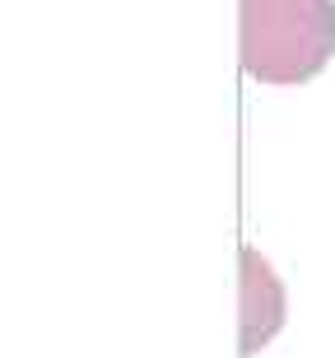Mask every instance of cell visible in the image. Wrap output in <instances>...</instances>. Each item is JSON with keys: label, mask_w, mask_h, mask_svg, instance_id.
Listing matches in <instances>:
<instances>
[{"label": "cell", "mask_w": 335, "mask_h": 358, "mask_svg": "<svg viewBox=\"0 0 335 358\" xmlns=\"http://www.w3.org/2000/svg\"><path fill=\"white\" fill-rule=\"evenodd\" d=\"M284 326V284L256 247H242V354H261Z\"/></svg>", "instance_id": "2"}, {"label": "cell", "mask_w": 335, "mask_h": 358, "mask_svg": "<svg viewBox=\"0 0 335 358\" xmlns=\"http://www.w3.org/2000/svg\"><path fill=\"white\" fill-rule=\"evenodd\" d=\"M238 56L261 84H303L335 56V0H242Z\"/></svg>", "instance_id": "1"}]
</instances>
